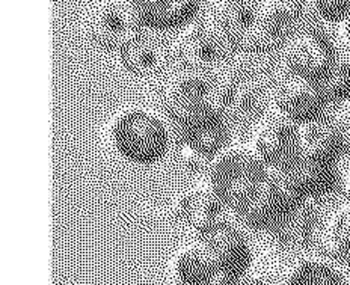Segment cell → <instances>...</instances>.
<instances>
[{
  "instance_id": "cell-1",
  "label": "cell",
  "mask_w": 350,
  "mask_h": 285,
  "mask_svg": "<svg viewBox=\"0 0 350 285\" xmlns=\"http://www.w3.org/2000/svg\"><path fill=\"white\" fill-rule=\"evenodd\" d=\"M105 141L120 162L151 167L162 163L171 152L174 133L156 107L129 105L120 107L107 120Z\"/></svg>"
},
{
  "instance_id": "cell-2",
  "label": "cell",
  "mask_w": 350,
  "mask_h": 285,
  "mask_svg": "<svg viewBox=\"0 0 350 285\" xmlns=\"http://www.w3.org/2000/svg\"><path fill=\"white\" fill-rule=\"evenodd\" d=\"M247 144H230L210 160L204 178L230 213L243 207L269 174Z\"/></svg>"
},
{
  "instance_id": "cell-3",
  "label": "cell",
  "mask_w": 350,
  "mask_h": 285,
  "mask_svg": "<svg viewBox=\"0 0 350 285\" xmlns=\"http://www.w3.org/2000/svg\"><path fill=\"white\" fill-rule=\"evenodd\" d=\"M171 128L180 163L195 174H206L210 160L231 144V122L215 103Z\"/></svg>"
},
{
  "instance_id": "cell-4",
  "label": "cell",
  "mask_w": 350,
  "mask_h": 285,
  "mask_svg": "<svg viewBox=\"0 0 350 285\" xmlns=\"http://www.w3.org/2000/svg\"><path fill=\"white\" fill-rule=\"evenodd\" d=\"M85 40L103 52H121L142 35L136 0H85L80 12Z\"/></svg>"
},
{
  "instance_id": "cell-5",
  "label": "cell",
  "mask_w": 350,
  "mask_h": 285,
  "mask_svg": "<svg viewBox=\"0 0 350 285\" xmlns=\"http://www.w3.org/2000/svg\"><path fill=\"white\" fill-rule=\"evenodd\" d=\"M306 202L287 171L271 169L252 198L231 215L245 230L272 232Z\"/></svg>"
},
{
  "instance_id": "cell-6",
  "label": "cell",
  "mask_w": 350,
  "mask_h": 285,
  "mask_svg": "<svg viewBox=\"0 0 350 285\" xmlns=\"http://www.w3.org/2000/svg\"><path fill=\"white\" fill-rule=\"evenodd\" d=\"M215 94L216 80L208 72L177 68L156 85V109L172 127L200 109L213 105Z\"/></svg>"
},
{
  "instance_id": "cell-7",
  "label": "cell",
  "mask_w": 350,
  "mask_h": 285,
  "mask_svg": "<svg viewBox=\"0 0 350 285\" xmlns=\"http://www.w3.org/2000/svg\"><path fill=\"white\" fill-rule=\"evenodd\" d=\"M236 49L208 16L180 31L170 55L178 68L208 72L227 62Z\"/></svg>"
},
{
  "instance_id": "cell-8",
  "label": "cell",
  "mask_w": 350,
  "mask_h": 285,
  "mask_svg": "<svg viewBox=\"0 0 350 285\" xmlns=\"http://www.w3.org/2000/svg\"><path fill=\"white\" fill-rule=\"evenodd\" d=\"M331 40L316 29H297L280 47L284 74L322 82L337 59Z\"/></svg>"
},
{
  "instance_id": "cell-9",
  "label": "cell",
  "mask_w": 350,
  "mask_h": 285,
  "mask_svg": "<svg viewBox=\"0 0 350 285\" xmlns=\"http://www.w3.org/2000/svg\"><path fill=\"white\" fill-rule=\"evenodd\" d=\"M271 87H266L252 72L236 70L216 80L215 105L230 122L254 124L269 112Z\"/></svg>"
},
{
  "instance_id": "cell-10",
  "label": "cell",
  "mask_w": 350,
  "mask_h": 285,
  "mask_svg": "<svg viewBox=\"0 0 350 285\" xmlns=\"http://www.w3.org/2000/svg\"><path fill=\"white\" fill-rule=\"evenodd\" d=\"M195 237L207 246L222 275L228 280L240 285L246 276H250L254 264V247L246 230L237 221L224 217L195 234Z\"/></svg>"
},
{
  "instance_id": "cell-11",
  "label": "cell",
  "mask_w": 350,
  "mask_h": 285,
  "mask_svg": "<svg viewBox=\"0 0 350 285\" xmlns=\"http://www.w3.org/2000/svg\"><path fill=\"white\" fill-rule=\"evenodd\" d=\"M247 145L273 171L288 169L301 159L299 126L272 111L252 124Z\"/></svg>"
},
{
  "instance_id": "cell-12",
  "label": "cell",
  "mask_w": 350,
  "mask_h": 285,
  "mask_svg": "<svg viewBox=\"0 0 350 285\" xmlns=\"http://www.w3.org/2000/svg\"><path fill=\"white\" fill-rule=\"evenodd\" d=\"M269 105V111L284 116L296 126L322 118L329 107L319 83L284 72L271 86Z\"/></svg>"
},
{
  "instance_id": "cell-13",
  "label": "cell",
  "mask_w": 350,
  "mask_h": 285,
  "mask_svg": "<svg viewBox=\"0 0 350 285\" xmlns=\"http://www.w3.org/2000/svg\"><path fill=\"white\" fill-rule=\"evenodd\" d=\"M167 277L171 285H237L222 275L213 255L196 237L172 251Z\"/></svg>"
},
{
  "instance_id": "cell-14",
  "label": "cell",
  "mask_w": 350,
  "mask_h": 285,
  "mask_svg": "<svg viewBox=\"0 0 350 285\" xmlns=\"http://www.w3.org/2000/svg\"><path fill=\"white\" fill-rule=\"evenodd\" d=\"M171 208L175 221L191 230L193 236L221 221L228 211L204 177L181 189Z\"/></svg>"
},
{
  "instance_id": "cell-15",
  "label": "cell",
  "mask_w": 350,
  "mask_h": 285,
  "mask_svg": "<svg viewBox=\"0 0 350 285\" xmlns=\"http://www.w3.org/2000/svg\"><path fill=\"white\" fill-rule=\"evenodd\" d=\"M208 17L225 33L236 52L247 53L258 27L260 0H215Z\"/></svg>"
},
{
  "instance_id": "cell-16",
  "label": "cell",
  "mask_w": 350,
  "mask_h": 285,
  "mask_svg": "<svg viewBox=\"0 0 350 285\" xmlns=\"http://www.w3.org/2000/svg\"><path fill=\"white\" fill-rule=\"evenodd\" d=\"M273 276L278 285H346L340 262L319 252L290 257Z\"/></svg>"
},
{
  "instance_id": "cell-17",
  "label": "cell",
  "mask_w": 350,
  "mask_h": 285,
  "mask_svg": "<svg viewBox=\"0 0 350 285\" xmlns=\"http://www.w3.org/2000/svg\"><path fill=\"white\" fill-rule=\"evenodd\" d=\"M299 147L301 159L338 165L350 145L329 116L325 115L322 118L299 126Z\"/></svg>"
},
{
  "instance_id": "cell-18",
  "label": "cell",
  "mask_w": 350,
  "mask_h": 285,
  "mask_svg": "<svg viewBox=\"0 0 350 285\" xmlns=\"http://www.w3.org/2000/svg\"><path fill=\"white\" fill-rule=\"evenodd\" d=\"M141 23L148 31H183L200 18V0H136Z\"/></svg>"
},
{
  "instance_id": "cell-19",
  "label": "cell",
  "mask_w": 350,
  "mask_h": 285,
  "mask_svg": "<svg viewBox=\"0 0 350 285\" xmlns=\"http://www.w3.org/2000/svg\"><path fill=\"white\" fill-rule=\"evenodd\" d=\"M317 252L337 262L350 260V201L334 206L314 230Z\"/></svg>"
},
{
  "instance_id": "cell-20",
  "label": "cell",
  "mask_w": 350,
  "mask_h": 285,
  "mask_svg": "<svg viewBox=\"0 0 350 285\" xmlns=\"http://www.w3.org/2000/svg\"><path fill=\"white\" fill-rule=\"evenodd\" d=\"M284 171L288 172L299 193L308 202L329 195L337 187H341V171L335 163L299 159L293 166Z\"/></svg>"
},
{
  "instance_id": "cell-21",
  "label": "cell",
  "mask_w": 350,
  "mask_h": 285,
  "mask_svg": "<svg viewBox=\"0 0 350 285\" xmlns=\"http://www.w3.org/2000/svg\"><path fill=\"white\" fill-rule=\"evenodd\" d=\"M167 50L160 41L151 36H141L118 52L120 67L130 76L151 77L163 70Z\"/></svg>"
},
{
  "instance_id": "cell-22",
  "label": "cell",
  "mask_w": 350,
  "mask_h": 285,
  "mask_svg": "<svg viewBox=\"0 0 350 285\" xmlns=\"http://www.w3.org/2000/svg\"><path fill=\"white\" fill-rule=\"evenodd\" d=\"M319 86L329 106L350 98V55L347 52L337 55L332 68Z\"/></svg>"
},
{
  "instance_id": "cell-23",
  "label": "cell",
  "mask_w": 350,
  "mask_h": 285,
  "mask_svg": "<svg viewBox=\"0 0 350 285\" xmlns=\"http://www.w3.org/2000/svg\"><path fill=\"white\" fill-rule=\"evenodd\" d=\"M306 6L317 20L337 26L350 14V0H306Z\"/></svg>"
},
{
  "instance_id": "cell-24",
  "label": "cell",
  "mask_w": 350,
  "mask_h": 285,
  "mask_svg": "<svg viewBox=\"0 0 350 285\" xmlns=\"http://www.w3.org/2000/svg\"><path fill=\"white\" fill-rule=\"evenodd\" d=\"M326 115L329 116V120L341 131V135L346 137V141L350 145V98L327 107Z\"/></svg>"
},
{
  "instance_id": "cell-25",
  "label": "cell",
  "mask_w": 350,
  "mask_h": 285,
  "mask_svg": "<svg viewBox=\"0 0 350 285\" xmlns=\"http://www.w3.org/2000/svg\"><path fill=\"white\" fill-rule=\"evenodd\" d=\"M240 285H278V282H276L273 275L262 273V275L246 276Z\"/></svg>"
},
{
  "instance_id": "cell-26",
  "label": "cell",
  "mask_w": 350,
  "mask_h": 285,
  "mask_svg": "<svg viewBox=\"0 0 350 285\" xmlns=\"http://www.w3.org/2000/svg\"><path fill=\"white\" fill-rule=\"evenodd\" d=\"M338 33L342 47H345V52L350 55V14L341 25H338Z\"/></svg>"
},
{
  "instance_id": "cell-27",
  "label": "cell",
  "mask_w": 350,
  "mask_h": 285,
  "mask_svg": "<svg viewBox=\"0 0 350 285\" xmlns=\"http://www.w3.org/2000/svg\"><path fill=\"white\" fill-rule=\"evenodd\" d=\"M341 189L346 195V200H350V160L345 169L341 171Z\"/></svg>"
},
{
  "instance_id": "cell-28",
  "label": "cell",
  "mask_w": 350,
  "mask_h": 285,
  "mask_svg": "<svg viewBox=\"0 0 350 285\" xmlns=\"http://www.w3.org/2000/svg\"><path fill=\"white\" fill-rule=\"evenodd\" d=\"M346 266H347V267H349V269H350V260H349V261H347V262H346Z\"/></svg>"
}]
</instances>
